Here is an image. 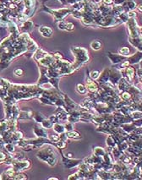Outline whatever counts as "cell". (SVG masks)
Here are the masks:
<instances>
[{"label": "cell", "mask_w": 142, "mask_h": 180, "mask_svg": "<svg viewBox=\"0 0 142 180\" xmlns=\"http://www.w3.org/2000/svg\"><path fill=\"white\" fill-rule=\"evenodd\" d=\"M86 86H87V89H88V91L90 92L95 93V92H97L98 91V86H97V84L95 81L87 80Z\"/></svg>", "instance_id": "6da1fadb"}, {"label": "cell", "mask_w": 142, "mask_h": 180, "mask_svg": "<svg viewBox=\"0 0 142 180\" xmlns=\"http://www.w3.org/2000/svg\"><path fill=\"white\" fill-rule=\"evenodd\" d=\"M125 73H126V74H127V78H128L129 81L133 80L134 77V69L132 67H130V66L126 67Z\"/></svg>", "instance_id": "7a4b0ae2"}, {"label": "cell", "mask_w": 142, "mask_h": 180, "mask_svg": "<svg viewBox=\"0 0 142 180\" xmlns=\"http://www.w3.org/2000/svg\"><path fill=\"white\" fill-rule=\"evenodd\" d=\"M132 98V94L130 92H127V91H124V92L121 93L120 95V99H122L123 101H129Z\"/></svg>", "instance_id": "3957f363"}, {"label": "cell", "mask_w": 142, "mask_h": 180, "mask_svg": "<svg viewBox=\"0 0 142 180\" xmlns=\"http://www.w3.org/2000/svg\"><path fill=\"white\" fill-rule=\"evenodd\" d=\"M94 152H95V154L97 157H102L104 155H105L106 152L105 150L102 147H96L95 150H94Z\"/></svg>", "instance_id": "277c9868"}, {"label": "cell", "mask_w": 142, "mask_h": 180, "mask_svg": "<svg viewBox=\"0 0 142 180\" xmlns=\"http://www.w3.org/2000/svg\"><path fill=\"white\" fill-rule=\"evenodd\" d=\"M91 48L94 50H99L102 48V43L100 42L99 41H94L93 42L91 43Z\"/></svg>", "instance_id": "5b68a950"}, {"label": "cell", "mask_w": 142, "mask_h": 180, "mask_svg": "<svg viewBox=\"0 0 142 180\" xmlns=\"http://www.w3.org/2000/svg\"><path fill=\"white\" fill-rule=\"evenodd\" d=\"M119 52V54L123 55V56H127L129 53V49L127 47H124V48H121Z\"/></svg>", "instance_id": "8992f818"}, {"label": "cell", "mask_w": 142, "mask_h": 180, "mask_svg": "<svg viewBox=\"0 0 142 180\" xmlns=\"http://www.w3.org/2000/svg\"><path fill=\"white\" fill-rule=\"evenodd\" d=\"M100 73L98 71H92L91 73V77L93 79V80H97V78L99 77Z\"/></svg>", "instance_id": "52a82bcc"}, {"label": "cell", "mask_w": 142, "mask_h": 180, "mask_svg": "<svg viewBox=\"0 0 142 180\" xmlns=\"http://www.w3.org/2000/svg\"><path fill=\"white\" fill-rule=\"evenodd\" d=\"M78 91L80 92V93H82V94H85L86 93V88H85L84 86H81V85H78Z\"/></svg>", "instance_id": "ba28073f"}, {"label": "cell", "mask_w": 142, "mask_h": 180, "mask_svg": "<svg viewBox=\"0 0 142 180\" xmlns=\"http://www.w3.org/2000/svg\"><path fill=\"white\" fill-rule=\"evenodd\" d=\"M103 2H104V3H106V4H109V5L114 3L113 0H103Z\"/></svg>", "instance_id": "9c48e42d"}, {"label": "cell", "mask_w": 142, "mask_h": 180, "mask_svg": "<svg viewBox=\"0 0 142 180\" xmlns=\"http://www.w3.org/2000/svg\"><path fill=\"white\" fill-rule=\"evenodd\" d=\"M22 73V71L20 70V69H17L16 71H15V74H21Z\"/></svg>", "instance_id": "30bf717a"}, {"label": "cell", "mask_w": 142, "mask_h": 180, "mask_svg": "<svg viewBox=\"0 0 142 180\" xmlns=\"http://www.w3.org/2000/svg\"><path fill=\"white\" fill-rule=\"evenodd\" d=\"M138 9H139V11L142 12V4L139 5V7H138Z\"/></svg>", "instance_id": "8fae6325"}, {"label": "cell", "mask_w": 142, "mask_h": 180, "mask_svg": "<svg viewBox=\"0 0 142 180\" xmlns=\"http://www.w3.org/2000/svg\"><path fill=\"white\" fill-rule=\"evenodd\" d=\"M140 82H141L142 84V76H140Z\"/></svg>", "instance_id": "7c38bea8"}]
</instances>
